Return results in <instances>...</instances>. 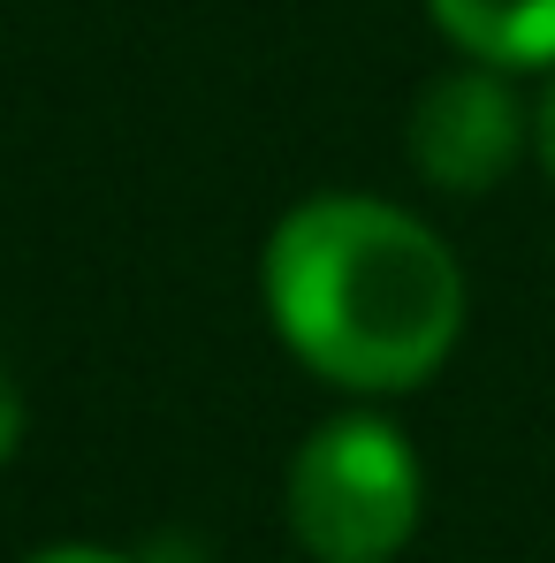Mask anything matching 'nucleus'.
I'll use <instances>...</instances> for the list:
<instances>
[{
    "mask_svg": "<svg viewBox=\"0 0 555 563\" xmlns=\"http://www.w3.org/2000/svg\"><path fill=\"white\" fill-rule=\"evenodd\" d=\"M259 282L281 343L358 396L434 380L464 335V275L449 244L388 198L328 190L289 206Z\"/></svg>",
    "mask_w": 555,
    "mask_h": 563,
    "instance_id": "nucleus-1",
    "label": "nucleus"
},
{
    "mask_svg": "<svg viewBox=\"0 0 555 563\" xmlns=\"http://www.w3.org/2000/svg\"><path fill=\"white\" fill-rule=\"evenodd\" d=\"M419 495L411 442L373 411H343L289 457V533L320 563H388L419 533Z\"/></svg>",
    "mask_w": 555,
    "mask_h": 563,
    "instance_id": "nucleus-2",
    "label": "nucleus"
},
{
    "mask_svg": "<svg viewBox=\"0 0 555 563\" xmlns=\"http://www.w3.org/2000/svg\"><path fill=\"white\" fill-rule=\"evenodd\" d=\"M525 137H533V114L518 107L510 69H495V62L442 69L411 107V168L449 198L495 190L518 168Z\"/></svg>",
    "mask_w": 555,
    "mask_h": 563,
    "instance_id": "nucleus-3",
    "label": "nucleus"
},
{
    "mask_svg": "<svg viewBox=\"0 0 555 563\" xmlns=\"http://www.w3.org/2000/svg\"><path fill=\"white\" fill-rule=\"evenodd\" d=\"M426 8L464 62H495V69L555 62V0H426Z\"/></svg>",
    "mask_w": 555,
    "mask_h": 563,
    "instance_id": "nucleus-4",
    "label": "nucleus"
},
{
    "mask_svg": "<svg viewBox=\"0 0 555 563\" xmlns=\"http://www.w3.org/2000/svg\"><path fill=\"white\" fill-rule=\"evenodd\" d=\"M15 442H23V396H15V380L0 374V465L15 457Z\"/></svg>",
    "mask_w": 555,
    "mask_h": 563,
    "instance_id": "nucleus-5",
    "label": "nucleus"
},
{
    "mask_svg": "<svg viewBox=\"0 0 555 563\" xmlns=\"http://www.w3.org/2000/svg\"><path fill=\"white\" fill-rule=\"evenodd\" d=\"M533 145H541V168L555 176V85L541 92V114H533Z\"/></svg>",
    "mask_w": 555,
    "mask_h": 563,
    "instance_id": "nucleus-6",
    "label": "nucleus"
},
{
    "mask_svg": "<svg viewBox=\"0 0 555 563\" xmlns=\"http://www.w3.org/2000/svg\"><path fill=\"white\" fill-rule=\"evenodd\" d=\"M23 563H130V556H114V549H85V541H69V549H38V556H23Z\"/></svg>",
    "mask_w": 555,
    "mask_h": 563,
    "instance_id": "nucleus-7",
    "label": "nucleus"
}]
</instances>
